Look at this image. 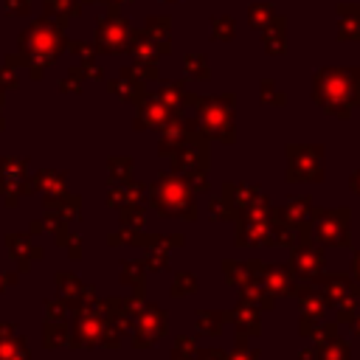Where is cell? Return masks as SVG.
<instances>
[{"label": "cell", "mask_w": 360, "mask_h": 360, "mask_svg": "<svg viewBox=\"0 0 360 360\" xmlns=\"http://www.w3.org/2000/svg\"><path fill=\"white\" fill-rule=\"evenodd\" d=\"M152 205L163 214V217H174L183 222L197 219V202H194V191L188 188V183L180 174H160L149 191Z\"/></svg>", "instance_id": "6da1fadb"}, {"label": "cell", "mask_w": 360, "mask_h": 360, "mask_svg": "<svg viewBox=\"0 0 360 360\" xmlns=\"http://www.w3.org/2000/svg\"><path fill=\"white\" fill-rule=\"evenodd\" d=\"M315 98L321 107L338 112V115H349L352 104L360 98L357 93V76H352L349 82V73L346 70H329V73H321L318 76V84H315Z\"/></svg>", "instance_id": "7a4b0ae2"}, {"label": "cell", "mask_w": 360, "mask_h": 360, "mask_svg": "<svg viewBox=\"0 0 360 360\" xmlns=\"http://www.w3.org/2000/svg\"><path fill=\"white\" fill-rule=\"evenodd\" d=\"M352 214L346 208H312V239L323 248V245H340V248H352V228H349Z\"/></svg>", "instance_id": "3957f363"}, {"label": "cell", "mask_w": 360, "mask_h": 360, "mask_svg": "<svg viewBox=\"0 0 360 360\" xmlns=\"http://www.w3.org/2000/svg\"><path fill=\"white\" fill-rule=\"evenodd\" d=\"M323 264H326V256H323V248L312 239V231H307L298 245H292V256H290V270L292 276L304 278V281H315L321 273H323Z\"/></svg>", "instance_id": "277c9868"}, {"label": "cell", "mask_w": 360, "mask_h": 360, "mask_svg": "<svg viewBox=\"0 0 360 360\" xmlns=\"http://www.w3.org/2000/svg\"><path fill=\"white\" fill-rule=\"evenodd\" d=\"M321 155H323L321 146H290L287 149V177L292 183H298V180L318 183L323 177Z\"/></svg>", "instance_id": "5b68a950"}, {"label": "cell", "mask_w": 360, "mask_h": 360, "mask_svg": "<svg viewBox=\"0 0 360 360\" xmlns=\"http://www.w3.org/2000/svg\"><path fill=\"white\" fill-rule=\"evenodd\" d=\"M132 326H135V349L155 346L158 338L166 332V315L158 304H141Z\"/></svg>", "instance_id": "8992f818"}, {"label": "cell", "mask_w": 360, "mask_h": 360, "mask_svg": "<svg viewBox=\"0 0 360 360\" xmlns=\"http://www.w3.org/2000/svg\"><path fill=\"white\" fill-rule=\"evenodd\" d=\"M295 295H298V301H301V335L312 338V332H315L318 321L323 318L329 301H326V295H323L321 290H315V287H301V290H295Z\"/></svg>", "instance_id": "52a82bcc"}, {"label": "cell", "mask_w": 360, "mask_h": 360, "mask_svg": "<svg viewBox=\"0 0 360 360\" xmlns=\"http://www.w3.org/2000/svg\"><path fill=\"white\" fill-rule=\"evenodd\" d=\"M104 315L98 309H79L76 315V326H73V346H82V349H90V346H98L101 343V332H104Z\"/></svg>", "instance_id": "ba28073f"}, {"label": "cell", "mask_w": 360, "mask_h": 360, "mask_svg": "<svg viewBox=\"0 0 360 360\" xmlns=\"http://www.w3.org/2000/svg\"><path fill=\"white\" fill-rule=\"evenodd\" d=\"M259 281L267 287V292H270L273 298H276V295H295V281H292V270H290V267L267 264V267H262Z\"/></svg>", "instance_id": "9c48e42d"}, {"label": "cell", "mask_w": 360, "mask_h": 360, "mask_svg": "<svg viewBox=\"0 0 360 360\" xmlns=\"http://www.w3.org/2000/svg\"><path fill=\"white\" fill-rule=\"evenodd\" d=\"M6 248H8V256L17 262L20 270H28L31 262L42 259V248H37V245L28 239V233H8V236H6Z\"/></svg>", "instance_id": "30bf717a"}, {"label": "cell", "mask_w": 360, "mask_h": 360, "mask_svg": "<svg viewBox=\"0 0 360 360\" xmlns=\"http://www.w3.org/2000/svg\"><path fill=\"white\" fill-rule=\"evenodd\" d=\"M202 124L211 132V138L231 141V110L222 107L219 101H211L202 107Z\"/></svg>", "instance_id": "8fae6325"}, {"label": "cell", "mask_w": 360, "mask_h": 360, "mask_svg": "<svg viewBox=\"0 0 360 360\" xmlns=\"http://www.w3.org/2000/svg\"><path fill=\"white\" fill-rule=\"evenodd\" d=\"M315 281H321V292L326 295L329 307H338V304H343L346 298L354 295V281L349 276H323L321 273Z\"/></svg>", "instance_id": "7c38bea8"}, {"label": "cell", "mask_w": 360, "mask_h": 360, "mask_svg": "<svg viewBox=\"0 0 360 360\" xmlns=\"http://www.w3.org/2000/svg\"><path fill=\"white\" fill-rule=\"evenodd\" d=\"M225 321H231V323L236 326L239 338H250V335H259V329H262V318H259V309H256V307H250V304H245V301H242V307H236V309L225 312Z\"/></svg>", "instance_id": "4fadbf2b"}, {"label": "cell", "mask_w": 360, "mask_h": 360, "mask_svg": "<svg viewBox=\"0 0 360 360\" xmlns=\"http://www.w3.org/2000/svg\"><path fill=\"white\" fill-rule=\"evenodd\" d=\"M278 219L290 222V225H307V219L312 217V197L309 194H301V197H290L284 208H276L273 211Z\"/></svg>", "instance_id": "5bb4252c"}, {"label": "cell", "mask_w": 360, "mask_h": 360, "mask_svg": "<svg viewBox=\"0 0 360 360\" xmlns=\"http://www.w3.org/2000/svg\"><path fill=\"white\" fill-rule=\"evenodd\" d=\"M262 262H233V259H225L222 262V270H225V281L228 284H248L253 278L262 276Z\"/></svg>", "instance_id": "9a60e30c"}, {"label": "cell", "mask_w": 360, "mask_h": 360, "mask_svg": "<svg viewBox=\"0 0 360 360\" xmlns=\"http://www.w3.org/2000/svg\"><path fill=\"white\" fill-rule=\"evenodd\" d=\"M22 169H25V158H0V194H6V188L17 191L22 188Z\"/></svg>", "instance_id": "2e32d148"}, {"label": "cell", "mask_w": 360, "mask_h": 360, "mask_svg": "<svg viewBox=\"0 0 360 360\" xmlns=\"http://www.w3.org/2000/svg\"><path fill=\"white\" fill-rule=\"evenodd\" d=\"M45 211L56 214V217L65 219V222H76V219L82 217V200H79V197H65V194H59V197H45Z\"/></svg>", "instance_id": "e0dca14e"}, {"label": "cell", "mask_w": 360, "mask_h": 360, "mask_svg": "<svg viewBox=\"0 0 360 360\" xmlns=\"http://www.w3.org/2000/svg\"><path fill=\"white\" fill-rule=\"evenodd\" d=\"M315 357L318 360H352V349L335 332V335H329V338H323V340L315 343Z\"/></svg>", "instance_id": "ac0fdd59"}, {"label": "cell", "mask_w": 360, "mask_h": 360, "mask_svg": "<svg viewBox=\"0 0 360 360\" xmlns=\"http://www.w3.org/2000/svg\"><path fill=\"white\" fill-rule=\"evenodd\" d=\"M242 301L250 304V307H256L259 312H262V309H273V295L267 292V287H264L259 278L242 284Z\"/></svg>", "instance_id": "d6986e66"}, {"label": "cell", "mask_w": 360, "mask_h": 360, "mask_svg": "<svg viewBox=\"0 0 360 360\" xmlns=\"http://www.w3.org/2000/svg\"><path fill=\"white\" fill-rule=\"evenodd\" d=\"M28 191H42L45 197H59V194H65V174L62 172H39Z\"/></svg>", "instance_id": "ffe728a7"}, {"label": "cell", "mask_w": 360, "mask_h": 360, "mask_svg": "<svg viewBox=\"0 0 360 360\" xmlns=\"http://www.w3.org/2000/svg\"><path fill=\"white\" fill-rule=\"evenodd\" d=\"M225 326V312H208V309H200L197 312V329L205 332V335H219Z\"/></svg>", "instance_id": "44dd1931"}, {"label": "cell", "mask_w": 360, "mask_h": 360, "mask_svg": "<svg viewBox=\"0 0 360 360\" xmlns=\"http://www.w3.org/2000/svg\"><path fill=\"white\" fill-rule=\"evenodd\" d=\"M42 335H45V340H42V346H45V349L62 346V343H68L65 338H70V332H68V326H65L62 321H45Z\"/></svg>", "instance_id": "7402d4cb"}, {"label": "cell", "mask_w": 360, "mask_h": 360, "mask_svg": "<svg viewBox=\"0 0 360 360\" xmlns=\"http://www.w3.org/2000/svg\"><path fill=\"white\" fill-rule=\"evenodd\" d=\"M143 276H146V264L143 262H124L121 264V281L135 287V290H143Z\"/></svg>", "instance_id": "603a6c76"}, {"label": "cell", "mask_w": 360, "mask_h": 360, "mask_svg": "<svg viewBox=\"0 0 360 360\" xmlns=\"http://www.w3.org/2000/svg\"><path fill=\"white\" fill-rule=\"evenodd\" d=\"M132 180V160L129 158H112L110 160V183L112 186H124Z\"/></svg>", "instance_id": "cb8c5ba5"}, {"label": "cell", "mask_w": 360, "mask_h": 360, "mask_svg": "<svg viewBox=\"0 0 360 360\" xmlns=\"http://www.w3.org/2000/svg\"><path fill=\"white\" fill-rule=\"evenodd\" d=\"M56 287H59L62 298L70 304V301H76V295H79V290H82V281H79L73 273H59V276H56Z\"/></svg>", "instance_id": "d4e9b609"}, {"label": "cell", "mask_w": 360, "mask_h": 360, "mask_svg": "<svg viewBox=\"0 0 360 360\" xmlns=\"http://www.w3.org/2000/svg\"><path fill=\"white\" fill-rule=\"evenodd\" d=\"M197 292V276L194 273H177L172 281V295L183 298V295H194Z\"/></svg>", "instance_id": "484cf974"}, {"label": "cell", "mask_w": 360, "mask_h": 360, "mask_svg": "<svg viewBox=\"0 0 360 360\" xmlns=\"http://www.w3.org/2000/svg\"><path fill=\"white\" fill-rule=\"evenodd\" d=\"M141 225H143V205L141 202L121 205V228H141Z\"/></svg>", "instance_id": "4316f807"}, {"label": "cell", "mask_w": 360, "mask_h": 360, "mask_svg": "<svg viewBox=\"0 0 360 360\" xmlns=\"http://www.w3.org/2000/svg\"><path fill=\"white\" fill-rule=\"evenodd\" d=\"M208 214L214 217V219H225V222H231V219H236V211L228 205V200L225 197H211L208 200Z\"/></svg>", "instance_id": "83f0119b"}, {"label": "cell", "mask_w": 360, "mask_h": 360, "mask_svg": "<svg viewBox=\"0 0 360 360\" xmlns=\"http://www.w3.org/2000/svg\"><path fill=\"white\" fill-rule=\"evenodd\" d=\"M42 307H45V318L48 321H65V315H68V301L65 298H59V301L48 298Z\"/></svg>", "instance_id": "f1b7e54d"}, {"label": "cell", "mask_w": 360, "mask_h": 360, "mask_svg": "<svg viewBox=\"0 0 360 360\" xmlns=\"http://www.w3.org/2000/svg\"><path fill=\"white\" fill-rule=\"evenodd\" d=\"M225 360H259V352L256 349H248V338H239L236 349L231 354H225Z\"/></svg>", "instance_id": "f546056e"}, {"label": "cell", "mask_w": 360, "mask_h": 360, "mask_svg": "<svg viewBox=\"0 0 360 360\" xmlns=\"http://www.w3.org/2000/svg\"><path fill=\"white\" fill-rule=\"evenodd\" d=\"M194 340L188 338V335H177V340H174V354L177 357H186V360H191L194 357Z\"/></svg>", "instance_id": "4dcf8cb0"}, {"label": "cell", "mask_w": 360, "mask_h": 360, "mask_svg": "<svg viewBox=\"0 0 360 360\" xmlns=\"http://www.w3.org/2000/svg\"><path fill=\"white\" fill-rule=\"evenodd\" d=\"M194 360H225V352H219V349H200V352H194Z\"/></svg>", "instance_id": "1f68e13d"}, {"label": "cell", "mask_w": 360, "mask_h": 360, "mask_svg": "<svg viewBox=\"0 0 360 360\" xmlns=\"http://www.w3.org/2000/svg\"><path fill=\"white\" fill-rule=\"evenodd\" d=\"M68 248H70V250H68L70 259H79V256H82V239H79V236H70V239H68Z\"/></svg>", "instance_id": "d6a6232c"}, {"label": "cell", "mask_w": 360, "mask_h": 360, "mask_svg": "<svg viewBox=\"0 0 360 360\" xmlns=\"http://www.w3.org/2000/svg\"><path fill=\"white\" fill-rule=\"evenodd\" d=\"M14 284H17V273H0V292H6Z\"/></svg>", "instance_id": "836d02e7"}, {"label": "cell", "mask_w": 360, "mask_h": 360, "mask_svg": "<svg viewBox=\"0 0 360 360\" xmlns=\"http://www.w3.org/2000/svg\"><path fill=\"white\" fill-rule=\"evenodd\" d=\"M352 276H354V281L360 284V250H354V259H352Z\"/></svg>", "instance_id": "e575fe53"}, {"label": "cell", "mask_w": 360, "mask_h": 360, "mask_svg": "<svg viewBox=\"0 0 360 360\" xmlns=\"http://www.w3.org/2000/svg\"><path fill=\"white\" fill-rule=\"evenodd\" d=\"M349 186H352V191H354V194L360 197V169H357V172L352 174V180H349Z\"/></svg>", "instance_id": "d590c367"}, {"label": "cell", "mask_w": 360, "mask_h": 360, "mask_svg": "<svg viewBox=\"0 0 360 360\" xmlns=\"http://www.w3.org/2000/svg\"><path fill=\"white\" fill-rule=\"evenodd\" d=\"M31 233H45V228H42V219L39 222H31V228H28Z\"/></svg>", "instance_id": "8d00e7d4"}, {"label": "cell", "mask_w": 360, "mask_h": 360, "mask_svg": "<svg viewBox=\"0 0 360 360\" xmlns=\"http://www.w3.org/2000/svg\"><path fill=\"white\" fill-rule=\"evenodd\" d=\"M301 360H318L315 352H301Z\"/></svg>", "instance_id": "74e56055"}, {"label": "cell", "mask_w": 360, "mask_h": 360, "mask_svg": "<svg viewBox=\"0 0 360 360\" xmlns=\"http://www.w3.org/2000/svg\"><path fill=\"white\" fill-rule=\"evenodd\" d=\"M172 360H186V357H177V354H174V357H172Z\"/></svg>", "instance_id": "f35d334b"}]
</instances>
